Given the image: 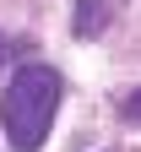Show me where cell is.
I'll return each mask as SVG.
<instances>
[{
	"mask_svg": "<svg viewBox=\"0 0 141 152\" xmlns=\"http://www.w3.org/2000/svg\"><path fill=\"white\" fill-rule=\"evenodd\" d=\"M54 109H60V76L49 65H22L11 76L6 98H0V120H6V136L16 152H38L49 141V125H54Z\"/></svg>",
	"mask_w": 141,
	"mask_h": 152,
	"instance_id": "cell-1",
	"label": "cell"
},
{
	"mask_svg": "<svg viewBox=\"0 0 141 152\" xmlns=\"http://www.w3.org/2000/svg\"><path fill=\"white\" fill-rule=\"evenodd\" d=\"M0 54H6V38H0Z\"/></svg>",
	"mask_w": 141,
	"mask_h": 152,
	"instance_id": "cell-4",
	"label": "cell"
},
{
	"mask_svg": "<svg viewBox=\"0 0 141 152\" xmlns=\"http://www.w3.org/2000/svg\"><path fill=\"white\" fill-rule=\"evenodd\" d=\"M114 22V0H82V6H76V33L82 38H98Z\"/></svg>",
	"mask_w": 141,
	"mask_h": 152,
	"instance_id": "cell-2",
	"label": "cell"
},
{
	"mask_svg": "<svg viewBox=\"0 0 141 152\" xmlns=\"http://www.w3.org/2000/svg\"><path fill=\"white\" fill-rule=\"evenodd\" d=\"M119 114H125V120H130V125H141V87L130 92V98H125V103H119Z\"/></svg>",
	"mask_w": 141,
	"mask_h": 152,
	"instance_id": "cell-3",
	"label": "cell"
}]
</instances>
